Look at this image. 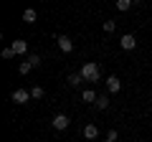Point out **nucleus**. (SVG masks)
Here are the masks:
<instances>
[{
  "mask_svg": "<svg viewBox=\"0 0 152 142\" xmlns=\"http://www.w3.org/2000/svg\"><path fill=\"white\" fill-rule=\"evenodd\" d=\"M84 76V81H99V76H102V69H99V64H94V61H86V64L81 66V71H79Z\"/></svg>",
  "mask_w": 152,
  "mask_h": 142,
  "instance_id": "1",
  "label": "nucleus"
},
{
  "mask_svg": "<svg viewBox=\"0 0 152 142\" xmlns=\"http://www.w3.org/2000/svg\"><path fill=\"white\" fill-rule=\"evenodd\" d=\"M23 20H26V23H36L38 20V13L33 10V8H28V10L23 13Z\"/></svg>",
  "mask_w": 152,
  "mask_h": 142,
  "instance_id": "10",
  "label": "nucleus"
},
{
  "mask_svg": "<svg viewBox=\"0 0 152 142\" xmlns=\"http://www.w3.org/2000/svg\"><path fill=\"white\" fill-rule=\"evenodd\" d=\"M10 48H13V53H15V56H26L28 53V43H26V41H13Z\"/></svg>",
  "mask_w": 152,
  "mask_h": 142,
  "instance_id": "6",
  "label": "nucleus"
},
{
  "mask_svg": "<svg viewBox=\"0 0 152 142\" xmlns=\"http://www.w3.org/2000/svg\"><path fill=\"white\" fill-rule=\"evenodd\" d=\"M114 28H117V23H114V20H107V23H104V31H107V33H112Z\"/></svg>",
  "mask_w": 152,
  "mask_h": 142,
  "instance_id": "18",
  "label": "nucleus"
},
{
  "mask_svg": "<svg viewBox=\"0 0 152 142\" xmlns=\"http://www.w3.org/2000/svg\"><path fill=\"white\" fill-rule=\"evenodd\" d=\"M119 89H122V81H119L117 76H109V79H107V91H109V94H117Z\"/></svg>",
  "mask_w": 152,
  "mask_h": 142,
  "instance_id": "7",
  "label": "nucleus"
},
{
  "mask_svg": "<svg viewBox=\"0 0 152 142\" xmlns=\"http://www.w3.org/2000/svg\"><path fill=\"white\" fill-rule=\"evenodd\" d=\"M107 140H112V142H117V130H109V135H107Z\"/></svg>",
  "mask_w": 152,
  "mask_h": 142,
  "instance_id": "19",
  "label": "nucleus"
},
{
  "mask_svg": "<svg viewBox=\"0 0 152 142\" xmlns=\"http://www.w3.org/2000/svg\"><path fill=\"white\" fill-rule=\"evenodd\" d=\"M104 142H112V140H104Z\"/></svg>",
  "mask_w": 152,
  "mask_h": 142,
  "instance_id": "20",
  "label": "nucleus"
},
{
  "mask_svg": "<svg viewBox=\"0 0 152 142\" xmlns=\"http://www.w3.org/2000/svg\"><path fill=\"white\" fill-rule=\"evenodd\" d=\"M119 43H122V48H124V51H132V48H137V38L132 36V33H124V36L119 38Z\"/></svg>",
  "mask_w": 152,
  "mask_h": 142,
  "instance_id": "3",
  "label": "nucleus"
},
{
  "mask_svg": "<svg viewBox=\"0 0 152 142\" xmlns=\"http://www.w3.org/2000/svg\"><path fill=\"white\" fill-rule=\"evenodd\" d=\"M109 107V97L107 94H99V99H96V109H107Z\"/></svg>",
  "mask_w": 152,
  "mask_h": 142,
  "instance_id": "13",
  "label": "nucleus"
},
{
  "mask_svg": "<svg viewBox=\"0 0 152 142\" xmlns=\"http://www.w3.org/2000/svg\"><path fill=\"white\" fill-rule=\"evenodd\" d=\"M81 81H84V76H81V74H71V76H69V86H81Z\"/></svg>",
  "mask_w": 152,
  "mask_h": 142,
  "instance_id": "12",
  "label": "nucleus"
},
{
  "mask_svg": "<svg viewBox=\"0 0 152 142\" xmlns=\"http://www.w3.org/2000/svg\"><path fill=\"white\" fill-rule=\"evenodd\" d=\"M10 99H13L15 104H26L28 99H31V91H28V89H15V91L10 94Z\"/></svg>",
  "mask_w": 152,
  "mask_h": 142,
  "instance_id": "2",
  "label": "nucleus"
},
{
  "mask_svg": "<svg viewBox=\"0 0 152 142\" xmlns=\"http://www.w3.org/2000/svg\"><path fill=\"white\" fill-rule=\"evenodd\" d=\"M0 56H3V59H13V56H15V53H13V48H10V46H8V48H3V53H0Z\"/></svg>",
  "mask_w": 152,
  "mask_h": 142,
  "instance_id": "17",
  "label": "nucleus"
},
{
  "mask_svg": "<svg viewBox=\"0 0 152 142\" xmlns=\"http://www.w3.org/2000/svg\"><path fill=\"white\" fill-rule=\"evenodd\" d=\"M31 69H33V66H31V61H23V64L18 66V71H20L23 76H26V74H28V71H31Z\"/></svg>",
  "mask_w": 152,
  "mask_h": 142,
  "instance_id": "16",
  "label": "nucleus"
},
{
  "mask_svg": "<svg viewBox=\"0 0 152 142\" xmlns=\"http://www.w3.org/2000/svg\"><path fill=\"white\" fill-rule=\"evenodd\" d=\"M43 94H46L43 86H33L31 89V99H43Z\"/></svg>",
  "mask_w": 152,
  "mask_h": 142,
  "instance_id": "14",
  "label": "nucleus"
},
{
  "mask_svg": "<svg viewBox=\"0 0 152 142\" xmlns=\"http://www.w3.org/2000/svg\"><path fill=\"white\" fill-rule=\"evenodd\" d=\"M26 61H31V66H33V69H38V66H41V56H36V53H31Z\"/></svg>",
  "mask_w": 152,
  "mask_h": 142,
  "instance_id": "15",
  "label": "nucleus"
},
{
  "mask_svg": "<svg viewBox=\"0 0 152 142\" xmlns=\"http://www.w3.org/2000/svg\"><path fill=\"white\" fill-rule=\"evenodd\" d=\"M81 99H84V102H94V104H96V91H94V89H84V91H81Z\"/></svg>",
  "mask_w": 152,
  "mask_h": 142,
  "instance_id": "9",
  "label": "nucleus"
},
{
  "mask_svg": "<svg viewBox=\"0 0 152 142\" xmlns=\"http://www.w3.org/2000/svg\"><path fill=\"white\" fill-rule=\"evenodd\" d=\"M84 137H86V140H96L99 137V127L96 124H86L84 127Z\"/></svg>",
  "mask_w": 152,
  "mask_h": 142,
  "instance_id": "8",
  "label": "nucleus"
},
{
  "mask_svg": "<svg viewBox=\"0 0 152 142\" xmlns=\"http://www.w3.org/2000/svg\"><path fill=\"white\" fill-rule=\"evenodd\" d=\"M56 41H58V48L64 51V53H71V51H74V41H71L69 36H58Z\"/></svg>",
  "mask_w": 152,
  "mask_h": 142,
  "instance_id": "5",
  "label": "nucleus"
},
{
  "mask_svg": "<svg viewBox=\"0 0 152 142\" xmlns=\"http://www.w3.org/2000/svg\"><path fill=\"white\" fill-rule=\"evenodd\" d=\"M132 5H134V0H117V10H119V13H124V10H129Z\"/></svg>",
  "mask_w": 152,
  "mask_h": 142,
  "instance_id": "11",
  "label": "nucleus"
},
{
  "mask_svg": "<svg viewBox=\"0 0 152 142\" xmlns=\"http://www.w3.org/2000/svg\"><path fill=\"white\" fill-rule=\"evenodd\" d=\"M51 124H53V130H58V132H61V130H66V127L71 124V119H69V117H66V114H56Z\"/></svg>",
  "mask_w": 152,
  "mask_h": 142,
  "instance_id": "4",
  "label": "nucleus"
}]
</instances>
